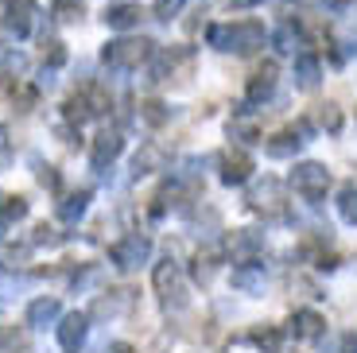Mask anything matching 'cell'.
Returning a JSON list of instances; mask_svg holds the SVG:
<instances>
[{"mask_svg": "<svg viewBox=\"0 0 357 353\" xmlns=\"http://www.w3.org/2000/svg\"><path fill=\"white\" fill-rule=\"evenodd\" d=\"M59 342H63V350H78L86 342V315H66L59 326Z\"/></svg>", "mask_w": 357, "mask_h": 353, "instance_id": "18", "label": "cell"}, {"mask_svg": "<svg viewBox=\"0 0 357 353\" xmlns=\"http://www.w3.org/2000/svg\"><path fill=\"white\" fill-rule=\"evenodd\" d=\"M86 206H89V195H86V190H78V195H70V198L59 202V218H63V221H78L82 213H86Z\"/></svg>", "mask_w": 357, "mask_h": 353, "instance_id": "22", "label": "cell"}, {"mask_svg": "<svg viewBox=\"0 0 357 353\" xmlns=\"http://www.w3.org/2000/svg\"><path fill=\"white\" fill-rule=\"evenodd\" d=\"M4 27L12 36H27V27H31V0H12L8 12H4Z\"/></svg>", "mask_w": 357, "mask_h": 353, "instance_id": "16", "label": "cell"}, {"mask_svg": "<svg viewBox=\"0 0 357 353\" xmlns=\"http://www.w3.org/2000/svg\"><path fill=\"white\" fill-rule=\"evenodd\" d=\"M295 78H299L303 89H311L314 82H319V62H314L311 54H299V62H295Z\"/></svg>", "mask_w": 357, "mask_h": 353, "instance_id": "23", "label": "cell"}, {"mask_svg": "<svg viewBox=\"0 0 357 353\" xmlns=\"http://www.w3.org/2000/svg\"><path fill=\"white\" fill-rule=\"evenodd\" d=\"M66 117H70L74 124H82V121H89V101H86V89H82V93H74L70 101H66Z\"/></svg>", "mask_w": 357, "mask_h": 353, "instance_id": "25", "label": "cell"}, {"mask_svg": "<svg viewBox=\"0 0 357 353\" xmlns=\"http://www.w3.org/2000/svg\"><path fill=\"white\" fill-rule=\"evenodd\" d=\"M0 245H4V221H0Z\"/></svg>", "mask_w": 357, "mask_h": 353, "instance_id": "40", "label": "cell"}, {"mask_svg": "<svg viewBox=\"0 0 357 353\" xmlns=\"http://www.w3.org/2000/svg\"><path fill=\"white\" fill-rule=\"evenodd\" d=\"M59 241H63V237H59L51 225H36V237H31V245H47V248H51V245H59Z\"/></svg>", "mask_w": 357, "mask_h": 353, "instance_id": "31", "label": "cell"}, {"mask_svg": "<svg viewBox=\"0 0 357 353\" xmlns=\"http://www.w3.org/2000/svg\"><path fill=\"white\" fill-rule=\"evenodd\" d=\"M59 20H74V16H82V0H59Z\"/></svg>", "mask_w": 357, "mask_h": 353, "instance_id": "32", "label": "cell"}, {"mask_svg": "<svg viewBox=\"0 0 357 353\" xmlns=\"http://www.w3.org/2000/svg\"><path fill=\"white\" fill-rule=\"evenodd\" d=\"M326 4H334V8H342V4H349V0H326Z\"/></svg>", "mask_w": 357, "mask_h": 353, "instance_id": "39", "label": "cell"}, {"mask_svg": "<svg viewBox=\"0 0 357 353\" xmlns=\"http://www.w3.org/2000/svg\"><path fill=\"white\" fill-rule=\"evenodd\" d=\"M105 24L116 27V31H128V27L140 24V8H136V4H109V8H105Z\"/></svg>", "mask_w": 357, "mask_h": 353, "instance_id": "19", "label": "cell"}, {"mask_svg": "<svg viewBox=\"0 0 357 353\" xmlns=\"http://www.w3.org/2000/svg\"><path fill=\"white\" fill-rule=\"evenodd\" d=\"M303 133H307V124H299V128H287V133H276L272 140L264 144V151H268L272 159H291L295 151L303 148V140H299Z\"/></svg>", "mask_w": 357, "mask_h": 353, "instance_id": "11", "label": "cell"}, {"mask_svg": "<svg viewBox=\"0 0 357 353\" xmlns=\"http://www.w3.org/2000/svg\"><path fill=\"white\" fill-rule=\"evenodd\" d=\"M109 353H136V350H132V345H128V342H116V345H113V350H109Z\"/></svg>", "mask_w": 357, "mask_h": 353, "instance_id": "37", "label": "cell"}, {"mask_svg": "<svg viewBox=\"0 0 357 353\" xmlns=\"http://www.w3.org/2000/svg\"><path fill=\"white\" fill-rule=\"evenodd\" d=\"M249 175H252V156L249 151H241V148L222 151V183L225 186H241Z\"/></svg>", "mask_w": 357, "mask_h": 353, "instance_id": "8", "label": "cell"}, {"mask_svg": "<svg viewBox=\"0 0 357 353\" xmlns=\"http://www.w3.org/2000/svg\"><path fill=\"white\" fill-rule=\"evenodd\" d=\"M39 183H43V186H59V175H54V167H39Z\"/></svg>", "mask_w": 357, "mask_h": 353, "instance_id": "36", "label": "cell"}, {"mask_svg": "<svg viewBox=\"0 0 357 353\" xmlns=\"http://www.w3.org/2000/svg\"><path fill=\"white\" fill-rule=\"evenodd\" d=\"M225 248H229V256H233V260H241V264H249L252 256H257L260 248H264V233H257V230H237V233H229Z\"/></svg>", "mask_w": 357, "mask_h": 353, "instance_id": "9", "label": "cell"}, {"mask_svg": "<svg viewBox=\"0 0 357 353\" xmlns=\"http://www.w3.org/2000/svg\"><path fill=\"white\" fill-rule=\"evenodd\" d=\"M334 353H357V334H338Z\"/></svg>", "mask_w": 357, "mask_h": 353, "instance_id": "35", "label": "cell"}, {"mask_svg": "<svg viewBox=\"0 0 357 353\" xmlns=\"http://www.w3.org/2000/svg\"><path fill=\"white\" fill-rule=\"evenodd\" d=\"M314 124H319V128H326V133H338V128H342L338 105H319V109H314Z\"/></svg>", "mask_w": 357, "mask_h": 353, "instance_id": "24", "label": "cell"}, {"mask_svg": "<svg viewBox=\"0 0 357 353\" xmlns=\"http://www.w3.org/2000/svg\"><path fill=\"white\" fill-rule=\"evenodd\" d=\"M148 256H152V241L144 237V233H128V237H121L113 248H109V260H113L121 272H132V268H140Z\"/></svg>", "mask_w": 357, "mask_h": 353, "instance_id": "5", "label": "cell"}, {"mask_svg": "<svg viewBox=\"0 0 357 353\" xmlns=\"http://www.w3.org/2000/svg\"><path fill=\"white\" fill-rule=\"evenodd\" d=\"M233 4H237V8H249V4H260V0H233Z\"/></svg>", "mask_w": 357, "mask_h": 353, "instance_id": "38", "label": "cell"}, {"mask_svg": "<svg viewBox=\"0 0 357 353\" xmlns=\"http://www.w3.org/2000/svg\"><path fill=\"white\" fill-rule=\"evenodd\" d=\"M338 213L349 221V225H357V186H346L338 198Z\"/></svg>", "mask_w": 357, "mask_h": 353, "instance_id": "26", "label": "cell"}, {"mask_svg": "<svg viewBox=\"0 0 357 353\" xmlns=\"http://www.w3.org/2000/svg\"><path fill=\"white\" fill-rule=\"evenodd\" d=\"M178 8H183V0H160V4H155V16H160V20H171Z\"/></svg>", "mask_w": 357, "mask_h": 353, "instance_id": "33", "label": "cell"}, {"mask_svg": "<svg viewBox=\"0 0 357 353\" xmlns=\"http://www.w3.org/2000/svg\"><path fill=\"white\" fill-rule=\"evenodd\" d=\"M132 299H136V292H132V287L109 292V299H98L93 315H98V318H113V315H121V310H128V307H132Z\"/></svg>", "mask_w": 357, "mask_h": 353, "instance_id": "17", "label": "cell"}, {"mask_svg": "<svg viewBox=\"0 0 357 353\" xmlns=\"http://www.w3.org/2000/svg\"><path fill=\"white\" fill-rule=\"evenodd\" d=\"M167 148L163 144H144L140 151H136V159H132V171L136 175H152V171H163L167 167Z\"/></svg>", "mask_w": 357, "mask_h": 353, "instance_id": "12", "label": "cell"}, {"mask_svg": "<svg viewBox=\"0 0 357 353\" xmlns=\"http://www.w3.org/2000/svg\"><path fill=\"white\" fill-rule=\"evenodd\" d=\"M63 315V307H59V299H36L31 307H27V326H36V330H43V326H51L54 318Z\"/></svg>", "mask_w": 357, "mask_h": 353, "instance_id": "15", "label": "cell"}, {"mask_svg": "<svg viewBox=\"0 0 357 353\" xmlns=\"http://www.w3.org/2000/svg\"><path fill=\"white\" fill-rule=\"evenodd\" d=\"M43 59L51 62V66H63V62H66L63 43H59V39H47V43H43Z\"/></svg>", "mask_w": 357, "mask_h": 353, "instance_id": "30", "label": "cell"}, {"mask_svg": "<svg viewBox=\"0 0 357 353\" xmlns=\"http://www.w3.org/2000/svg\"><path fill=\"white\" fill-rule=\"evenodd\" d=\"M276 74H280L276 62L257 66V74H252V82H249V101H264L268 93H272V86H276Z\"/></svg>", "mask_w": 357, "mask_h": 353, "instance_id": "13", "label": "cell"}, {"mask_svg": "<svg viewBox=\"0 0 357 353\" xmlns=\"http://www.w3.org/2000/svg\"><path fill=\"white\" fill-rule=\"evenodd\" d=\"M152 59V43L148 39H116V43L105 47V62L113 70H132L140 62Z\"/></svg>", "mask_w": 357, "mask_h": 353, "instance_id": "6", "label": "cell"}, {"mask_svg": "<svg viewBox=\"0 0 357 353\" xmlns=\"http://www.w3.org/2000/svg\"><path fill=\"white\" fill-rule=\"evenodd\" d=\"M210 43L218 51H257L264 43V27L257 20H245V24H214L210 27Z\"/></svg>", "mask_w": 357, "mask_h": 353, "instance_id": "1", "label": "cell"}, {"mask_svg": "<svg viewBox=\"0 0 357 353\" xmlns=\"http://www.w3.org/2000/svg\"><path fill=\"white\" fill-rule=\"evenodd\" d=\"M0 213H4V221H20V218H27V202L24 198H4Z\"/></svg>", "mask_w": 357, "mask_h": 353, "instance_id": "29", "label": "cell"}, {"mask_svg": "<svg viewBox=\"0 0 357 353\" xmlns=\"http://www.w3.org/2000/svg\"><path fill=\"white\" fill-rule=\"evenodd\" d=\"M121 151H125V136L116 133V128L98 133V136H93V144H89V159H93V167H109Z\"/></svg>", "mask_w": 357, "mask_h": 353, "instance_id": "7", "label": "cell"}, {"mask_svg": "<svg viewBox=\"0 0 357 353\" xmlns=\"http://www.w3.org/2000/svg\"><path fill=\"white\" fill-rule=\"evenodd\" d=\"M229 136H233V140H241V144H257L260 140V128L252 121H233L229 124Z\"/></svg>", "mask_w": 357, "mask_h": 353, "instance_id": "27", "label": "cell"}, {"mask_svg": "<svg viewBox=\"0 0 357 353\" xmlns=\"http://www.w3.org/2000/svg\"><path fill=\"white\" fill-rule=\"evenodd\" d=\"M276 43H280V51H295V31H291V24L276 31Z\"/></svg>", "mask_w": 357, "mask_h": 353, "instance_id": "34", "label": "cell"}, {"mask_svg": "<svg viewBox=\"0 0 357 353\" xmlns=\"http://www.w3.org/2000/svg\"><path fill=\"white\" fill-rule=\"evenodd\" d=\"M249 342L264 353H280V330L276 326H257V330H249Z\"/></svg>", "mask_w": 357, "mask_h": 353, "instance_id": "21", "label": "cell"}, {"mask_svg": "<svg viewBox=\"0 0 357 353\" xmlns=\"http://www.w3.org/2000/svg\"><path fill=\"white\" fill-rule=\"evenodd\" d=\"M155 292H160L163 307L167 310H183L187 307V280H183V268L175 264V260H163V264H155Z\"/></svg>", "mask_w": 357, "mask_h": 353, "instance_id": "2", "label": "cell"}, {"mask_svg": "<svg viewBox=\"0 0 357 353\" xmlns=\"http://www.w3.org/2000/svg\"><path fill=\"white\" fill-rule=\"evenodd\" d=\"M218 264H222V248H202V253L195 256V280L198 283H214Z\"/></svg>", "mask_w": 357, "mask_h": 353, "instance_id": "20", "label": "cell"}, {"mask_svg": "<svg viewBox=\"0 0 357 353\" xmlns=\"http://www.w3.org/2000/svg\"><path fill=\"white\" fill-rule=\"evenodd\" d=\"M249 210L264 213V218H287V190L280 179H264L260 186H252Z\"/></svg>", "mask_w": 357, "mask_h": 353, "instance_id": "4", "label": "cell"}, {"mask_svg": "<svg viewBox=\"0 0 357 353\" xmlns=\"http://www.w3.org/2000/svg\"><path fill=\"white\" fill-rule=\"evenodd\" d=\"M144 121L160 128V124H167V121H171V109L163 105V101H148V105H144Z\"/></svg>", "mask_w": 357, "mask_h": 353, "instance_id": "28", "label": "cell"}, {"mask_svg": "<svg viewBox=\"0 0 357 353\" xmlns=\"http://www.w3.org/2000/svg\"><path fill=\"white\" fill-rule=\"evenodd\" d=\"M291 186L295 195L307 198V202H319V198H326V190H331V171L322 167V163H299V167L291 171Z\"/></svg>", "mask_w": 357, "mask_h": 353, "instance_id": "3", "label": "cell"}, {"mask_svg": "<svg viewBox=\"0 0 357 353\" xmlns=\"http://www.w3.org/2000/svg\"><path fill=\"white\" fill-rule=\"evenodd\" d=\"M233 287L237 292H245V295H257V292H264V268L260 264H241L237 272H233Z\"/></svg>", "mask_w": 357, "mask_h": 353, "instance_id": "14", "label": "cell"}, {"mask_svg": "<svg viewBox=\"0 0 357 353\" xmlns=\"http://www.w3.org/2000/svg\"><path fill=\"white\" fill-rule=\"evenodd\" d=\"M291 334L299 338V342H319V338L326 334V318H322L319 310H295L291 315Z\"/></svg>", "mask_w": 357, "mask_h": 353, "instance_id": "10", "label": "cell"}]
</instances>
